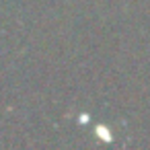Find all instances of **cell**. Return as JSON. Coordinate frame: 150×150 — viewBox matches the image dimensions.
Wrapping results in <instances>:
<instances>
[{"label":"cell","mask_w":150,"mask_h":150,"mask_svg":"<svg viewBox=\"0 0 150 150\" xmlns=\"http://www.w3.org/2000/svg\"><path fill=\"white\" fill-rule=\"evenodd\" d=\"M95 132H97V136H99L101 140H105V142H111V138H113L111 132H109V127H105V125H97Z\"/></svg>","instance_id":"obj_1"}]
</instances>
